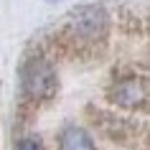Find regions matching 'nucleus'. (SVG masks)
Instances as JSON below:
<instances>
[{
	"label": "nucleus",
	"mask_w": 150,
	"mask_h": 150,
	"mask_svg": "<svg viewBox=\"0 0 150 150\" xmlns=\"http://www.w3.org/2000/svg\"><path fill=\"white\" fill-rule=\"evenodd\" d=\"M16 150H46V148H43V142L38 137H23V140L18 142Z\"/></svg>",
	"instance_id": "obj_5"
},
{
	"label": "nucleus",
	"mask_w": 150,
	"mask_h": 150,
	"mask_svg": "<svg viewBox=\"0 0 150 150\" xmlns=\"http://www.w3.org/2000/svg\"><path fill=\"white\" fill-rule=\"evenodd\" d=\"M21 87L31 102H48L59 92V74L43 54L28 56L21 66Z\"/></svg>",
	"instance_id": "obj_2"
},
{
	"label": "nucleus",
	"mask_w": 150,
	"mask_h": 150,
	"mask_svg": "<svg viewBox=\"0 0 150 150\" xmlns=\"http://www.w3.org/2000/svg\"><path fill=\"white\" fill-rule=\"evenodd\" d=\"M107 31H110V16L104 13L102 5H81L66 16L64 38L76 48H87L102 43L107 38Z\"/></svg>",
	"instance_id": "obj_1"
},
{
	"label": "nucleus",
	"mask_w": 150,
	"mask_h": 150,
	"mask_svg": "<svg viewBox=\"0 0 150 150\" xmlns=\"http://www.w3.org/2000/svg\"><path fill=\"white\" fill-rule=\"evenodd\" d=\"M110 102L125 110H145L148 107V81L145 76H122L110 87Z\"/></svg>",
	"instance_id": "obj_3"
},
{
	"label": "nucleus",
	"mask_w": 150,
	"mask_h": 150,
	"mask_svg": "<svg viewBox=\"0 0 150 150\" xmlns=\"http://www.w3.org/2000/svg\"><path fill=\"white\" fill-rule=\"evenodd\" d=\"M59 150H97V145L81 125H66L59 132Z\"/></svg>",
	"instance_id": "obj_4"
}]
</instances>
